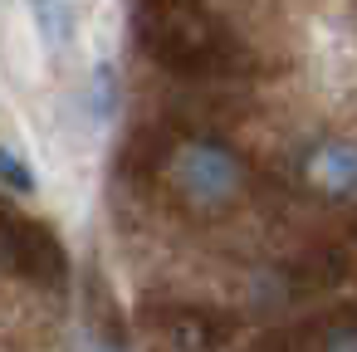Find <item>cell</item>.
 <instances>
[{"label":"cell","mask_w":357,"mask_h":352,"mask_svg":"<svg viewBox=\"0 0 357 352\" xmlns=\"http://www.w3.org/2000/svg\"><path fill=\"white\" fill-rule=\"evenodd\" d=\"M123 167L142 181H167V191L176 196V206L196 211V215H215L230 211L245 186H250V162L215 132H167V128H142L128 152Z\"/></svg>","instance_id":"obj_1"},{"label":"cell","mask_w":357,"mask_h":352,"mask_svg":"<svg viewBox=\"0 0 357 352\" xmlns=\"http://www.w3.org/2000/svg\"><path fill=\"white\" fill-rule=\"evenodd\" d=\"M137 49L176 79L245 74V45L206 10V0H132Z\"/></svg>","instance_id":"obj_2"},{"label":"cell","mask_w":357,"mask_h":352,"mask_svg":"<svg viewBox=\"0 0 357 352\" xmlns=\"http://www.w3.org/2000/svg\"><path fill=\"white\" fill-rule=\"evenodd\" d=\"M0 254H6L25 279H35V284H45V289H64V279H69L64 245H59V235H54L50 225H40V220H20V215H15L10 230H6Z\"/></svg>","instance_id":"obj_3"},{"label":"cell","mask_w":357,"mask_h":352,"mask_svg":"<svg viewBox=\"0 0 357 352\" xmlns=\"http://www.w3.org/2000/svg\"><path fill=\"white\" fill-rule=\"evenodd\" d=\"M303 181L328 196V201H352L357 196V142L328 137L303 152Z\"/></svg>","instance_id":"obj_4"},{"label":"cell","mask_w":357,"mask_h":352,"mask_svg":"<svg viewBox=\"0 0 357 352\" xmlns=\"http://www.w3.org/2000/svg\"><path fill=\"white\" fill-rule=\"evenodd\" d=\"M230 328H235V323H230L225 313H211V308H181V313H172L167 337H172L176 352H215V347L225 342Z\"/></svg>","instance_id":"obj_5"},{"label":"cell","mask_w":357,"mask_h":352,"mask_svg":"<svg viewBox=\"0 0 357 352\" xmlns=\"http://www.w3.org/2000/svg\"><path fill=\"white\" fill-rule=\"evenodd\" d=\"M25 6H30V15H35V25H40L50 49H64L74 40V20H79L74 0H25Z\"/></svg>","instance_id":"obj_6"},{"label":"cell","mask_w":357,"mask_h":352,"mask_svg":"<svg viewBox=\"0 0 357 352\" xmlns=\"http://www.w3.org/2000/svg\"><path fill=\"white\" fill-rule=\"evenodd\" d=\"M0 186L6 191H15V196H35L40 191V176H35V167L15 152V147H0Z\"/></svg>","instance_id":"obj_7"},{"label":"cell","mask_w":357,"mask_h":352,"mask_svg":"<svg viewBox=\"0 0 357 352\" xmlns=\"http://www.w3.org/2000/svg\"><path fill=\"white\" fill-rule=\"evenodd\" d=\"M113 108H118V74L113 64H93V113L108 118Z\"/></svg>","instance_id":"obj_8"},{"label":"cell","mask_w":357,"mask_h":352,"mask_svg":"<svg viewBox=\"0 0 357 352\" xmlns=\"http://www.w3.org/2000/svg\"><path fill=\"white\" fill-rule=\"evenodd\" d=\"M318 352H357V318H337V323H328Z\"/></svg>","instance_id":"obj_9"},{"label":"cell","mask_w":357,"mask_h":352,"mask_svg":"<svg viewBox=\"0 0 357 352\" xmlns=\"http://www.w3.org/2000/svg\"><path fill=\"white\" fill-rule=\"evenodd\" d=\"M84 352H128V347H123L118 337H93V342H89Z\"/></svg>","instance_id":"obj_10"},{"label":"cell","mask_w":357,"mask_h":352,"mask_svg":"<svg viewBox=\"0 0 357 352\" xmlns=\"http://www.w3.org/2000/svg\"><path fill=\"white\" fill-rule=\"evenodd\" d=\"M10 220H15V215L6 211V201H0V245H6V230H10Z\"/></svg>","instance_id":"obj_11"}]
</instances>
